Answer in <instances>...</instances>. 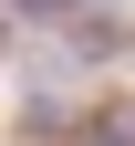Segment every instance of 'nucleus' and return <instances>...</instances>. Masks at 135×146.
<instances>
[{"instance_id": "f03ea898", "label": "nucleus", "mask_w": 135, "mask_h": 146, "mask_svg": "<svg viewBox=\"0 0 135 146\" xmlns=\"http://www.w3.org/2000/svg\"><path fill=\"white\" fill-rule=\"evenodd\" d=\"M0 11H31V21H73L83 0H0Z\"/></svg>"}, {"instance_id": "7ed1b4c3", "label": "nucleus", "mask_w": 135, "mask_h": 146, "mask_svg": "<svg viewBox=\"0 0 135 146\" xmlns=\"http://www.w3.org/2000/svg\"><path fill=\"white\" fill-rule=\"evenodd\" d=\"M0 63H11V21H0Z\"/></svg>"}, {"instance_id": "f257e3e1", "label": "nucleus", "mask_w": 135, "mask_h": 146, "mask_svg": "<svg viewBox=\"0 0 135 146\" xmlns=\"http://www.w3.org/2000/svg\"><path fill=\"white\" fill-rule=\"evenodd\" d=\"M73 146H135V104H104V115H94Z\"/></svg>"}]
</instances>
